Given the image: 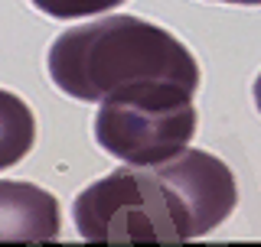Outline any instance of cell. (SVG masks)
Wrapping results in <instances>:
<instances>
[{
  "mask_svg": "<svg viewBox=\"0 0 261 247\" xmlns=\"http://www.w3.org/2000/svg\"><path fill=\"white\" fill-rule=\"evenodd\" d=\"M46 69L62 95L85 104H101L108 95L141 81L199 88V62L190 49L157 23L127 13L65 29L49 46Z\"/></svg>",
  "mask_w": 261,
  "mask_h": 247,
  "instance_id": "7a4b0ae2",
  "label": "cell"
},
{
  "mask_svg": "<svg viewBox=\"0 0 261 247\" xmlns=\"http://www.w3.org/2000/svg\"><path fill=\"white\" fill-rule=\"evenodd\" d=\"M36 143V117L20 95L0 88V172L16 166Z\"/></svg>",
  "mask_w": 261,
  "mask_h": 247,
  "instance_id": "5b68a950",
  "label": "cell"
},
{
  "mask_svg": "<svg viewBox=\"0 0 261 247\" xmlns=\"http://www.w3.org/2000/svg\"><path fill=\"white\" fill-rule=\"evenodd\" d=\"M216 4H245V7H258L261 0H216Z\"/></svg>",
  "mask_w": 261,
  "mask_h": 247,
  "instance_id": "ba28073f",
  "label": "cell"
},
{
  "mask_svg": "<svg viewBox=\"0 0 261 247\" xmlns=\"http://www.w3.org/2000/svg\"><path fill=\"white\" fill-rule=\"evenodd\" d=\"M39 13L56 16V20H79V16H95L121 7L124 0H30Z\"/></svg>",
  "mask_w": 261,
  "mask_h": 247,
  "instance_id": "8992f818",
  "label": "cell"
},
{
  "mask_svg": "<svg viewBox=\"0 0 261 247\" xmlns=\"http://www.w3.org/2000/svg\"><path fill=\"white\" fill-rule=\"evenodd\" d=\"M62 231L59 202L53 192L0 179V244H43L56 241Z\"/></svg>",
  "mask_w": 261,
  "mask_h": 247,
  "instance_id": "277c9868",
  "label": "cell"
},
{
  "mask_svg": "<svg viewBox=\"0 0 261 247\" xmlns=\"http://www.w3.org/2000/svg\"><path fill=\"white\" fill-rule=\"evenodd\" d=\"M239 202L219 156L186 146L153 166H121L72 202L75 231L95 244H179L216 231Z\"/></svg>",
  "mask_w": 261,
  "mask_h": 247,
  "instance_id": "6da1fadb",
  "label": "cell"
},
{
  "mask_svg": "<svg viewBox=\"0 0 261 247\" xmlns=\"http://www.w3.org/2000/svg\"><path fill=\"white\" fill-rule=\"evenodd\" d=\"M196 88L179 81H141L108 95L95 114V140L130 166L173 160L196 134Z\"/></svg>",
  "mask_w": 261,
  "mask_h": 247,
  "instance_id": "3957f363",
  "label": "cell"
},
{
  "mask_svg": "<svg viewBox=\"0 0 261 247\" xmlns=\"http://www.w3.org/2000/svg\"><path fill=\"white\" fill-rule=\"evenodd\" d=\"M251 95H255V108H258V114H261V75L255 78V88H251Z\"/></svg>",
  "mask_w": 261,
  "mask_h": 247,
  "instance_id": "52a82bcc",
  "label": "cell"
}]
</instances>
